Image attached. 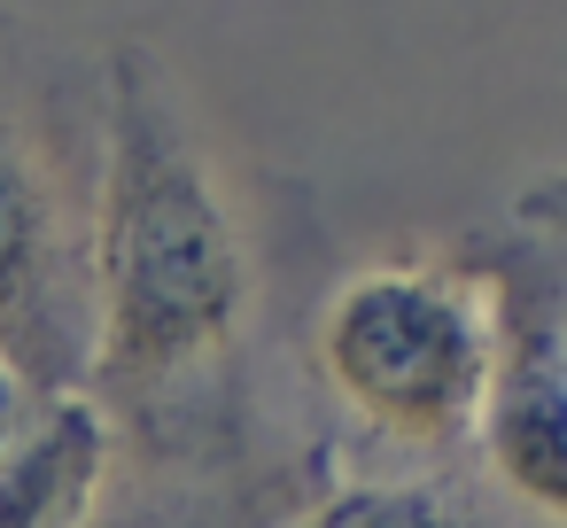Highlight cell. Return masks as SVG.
Returning a JSON list of instances; mask_svg holds the SVG:
<instances>
[{
	"mask_svg": "<svg viewBox=\"0 0 567 528\" xmlns=\"http://www.w3.org/2000/svg\"><path fill=\"white\" fill-rule=\"evenodd\" d=\"M257 272L218 148L156 48L102 63V156L86 195V396L148 404L218 365L249 319Z\"/></svg>",
	"mask_w": 567,
	"mask_h": 528,
	"instance_id": "obj_1",
	"label": "cell"
},
{
	"mask_svg": "<svg viewBox=\"0 0 567 528\" xmlns=\"http://www.w3.org/2000/svg\"><path fill=\"white\" fill-rule=\"evenodd\" d=\"M466 272L482 288V342H489L474 443H482L497 489L536 528H559V513H567V373H559V358H567V226H559V179H536Z\"/></svg>",
	"mask_w": 567,
	"mask_h": 528,
	"instance_id": "obj_3",
	"label": "cell"
},
{
	"mask_svg": "<svg viewBox=\"0 0 567 528\" xmlns=\"http://www.w3.org/2000/svg\"><path fill=\"white\" fill-rule=\"evenodd\" d=\"M280 528H497L482 520L458 489L420 482V474H373V482H342L319 505H303Z\"/></svg>",
	"mask_w": 567,
	"mask_h": 528,
	"instance_id": "obj_6",
	"label": "cell"
},
{
	"mask_svg": "<svg viewBox=\"0 0 567 528\" xmlns=\"http://www.w3.org/2000/svg\"><path fill=\"white\" fill-rule=\"evenodd\" d=\"M32 404H40V396H24V389H17L9 373H0V443H9V435L24 427V412H32Z\"/></svg>",
	"mask_w": 567,
	"mask_h": 528,
	"instance_id": "obj_7",
	"label": "cell"
},
{
	"mask_svg": "<svg viewBox=\"0 0 567 528\" xmlns=\"http://www.w3.org/2000/svg\"><path fill=\"white\" fill-rule=\"evenodd\" d=\"M86 210L55 148L0 110V373L24 396H86Z\"/></svg>",
	"mask_w": 567,
	"mask_h": 528,
	"instance_id": "obj_4",
	"label": "cell"
},
{
	"mask_svg": "<svg viewBox=\"0 0 567 528\" xmlns=\"http://www.w3.org/2000/svg\"><path fill=\"white\" fill-rule=\"evenodd\" d=\"M117 427L94 396H40L0 443V528H94Z\"/></svg>",
	"mask_w": 567,
	"mask_h": 528,
	"instance_id": "obj_5",
	"label": "cell"
},
{
	"mask_svg": "<svg viewBox=\"0 0 567 528\" xmlns=\"http://www.w3.org/2000/svg\"><path fill=\"white\" fill-rule=\"evenodd\" d=\"M94 528H110V520H94Z\"/></svg>",
	"mask_w": 567,
	"mask_h": 528,
	"instance_id": "obj_8",
	"label": "cell"
},
{
	"mask_svg": "<svg viewBox=\"0 0 567 528\" xmlns=\"http://www.w3.org/2000/svg\"><path fill=\"white\" fill-rule=\"evenodd\" d=\"M319 373L342 412L412 451L474 443L482 420V288L466 265H365L319 311Z\"/></svg>",
	"mask_w": 567,
	"mask_h": 528,
	"instance_id": "obj_2",
	"label": "cell"
}]
</instances>
